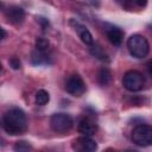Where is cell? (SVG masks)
<instances>
[{
    "label": "cell",
    "mask_w": 152,
    "mask_h": 152,
    "mask_svg": "<svg viewBox=\"0 0 152 152\" xmlns=\"http://www.w3.org/2000/svg\"><path fill=\"white\" fill-rule=\"evenodd\" d=\"M2 127L6 133L11 135H18L26 131L27 121L25 113L19 108H12L4 115Z\"/></svg>",
    "instance_id": "obj_1"
},
{
    "label": "cell",
    "mask_w": 152,
    "mask_h": 152,
    "mask_svg": "<svg viewBox=\"0 0 152 152\" xmlns=\"http://www.w3.org/2000/svg\"><path fill=\"white\" fill-rule=\"evenodd\" d=\"M127 49L131 56L135 58H145L150 52V44L144 36L132 34L127 39Z\"/></svg>",
    "instance_id": "obj_2"
},
{
    "label": "cell",
    "mask_w": 152,
    "mask_h": 152,
    "mask_svg": "<svg viewBox=\"0 0 152 152\" xmlns=\"http://www.w3.org/2000/svg\"><path fill=\"white\" fill-rule=\"evenodd\" d=\"M146 83L145 76L138 70H128L122 77V86L126 90L135 93L144 89Z\"/></svg>",
    "instance_id": "obj_3"
},
{
    "label": "cell",
    "mask_w": 152,
    "mask_h": 152,
    "mask_svg": "<svg viewBox=\"0 0 152 152\" xmlns=\"http://www.w3.org/2000/svg\"><path fill=\"white\" fill-rule=\"evenodd\" d=\"M132 140L138 146H150L152 144V128L150 125H138L132 131Z\"/></svg>",
    "instance_id": "obj_4"
},
{
    "label": "cell",
    "mask_w": 152,
    "mask_h": 152,
    "mask_svg": "<svg viewBox=\"0 0 152 152\" xmlns=\"http://www.w3.org/2000/svg\"><path fill=\"white\" fill-rule=\"evenodd\" d=\"M72 125L74 120L66 113H56L50 119V126L57 133H65L70 131Z\"/></svg>",
    "instance_id": "obj_5"
},
{
    "label": "cell",
    "mask_w": 152,
    "mask_h": 152,
    "mask_svg": "<svg viewBox=\"0 0 152 152\" xmlns=\"http://www.w3.org/2000/svg\"><path fill=\"white\" fill-rule=\"evenodd\" d=\"M65 89L72 96H81L86 91V83L80 75H72L68 78Z\"/></svg>",
    "instance_id": "obj_6"
},
{
    "label": "cell",
    "mask_w": 152,
    "mask_h": 152,
    "mask_svg": "<svg viewBox=\"0 0 152 152\" xmlns=\"http://www.w3.org/2000/svg\"><path fill=\"white\" fill-rule=\"evenodd\" d=\"M72 148L76 151H82V152H94L97 150V144L90 137L83 135V137L77 138L74 141Z\"/></svg>",
    "instance_id": "obj_7"
},
{
    "label": "cell",
    "mask_w": 152,
    "mask_h": 152,
    "mask_svg": "<svg viewBox=\"0 0 152 152\" xmlns=\"http://www.w3.org/2000/svg\"><path fill=\"white\" fill-rule=\"evenodd\" d=\"M5 15L12 24H20L25 19V11L19 6H11L6 10Z\"/></svg>",
    "instance_id": "obj_8"
},
{
    "label": "cell",
    "mask_w": 152,
    "mask_h": 152,
    "mask_svg": "<svg viewBox=\"0 0 152 152\" xmlns=\"http://www.w3.org/2000/svg\"><path fill=\"white\" fill-rule=\"evenodd\" d=\"M77 131L78 133H81L82 135H93L95 132H96V124L89 119V118H83L81 119V121L78 122V126H77Z\"/></svg>",
    "instance_id": "obj_9"
},
{
    "label": "cell",
    "mask_w": 152,
    "mask_h": 152,
    "mask_svg": "<svg viewBox=\"0 0 152 152\" xmlns=\"http://www.w3.org/2000/svg\"><path fill=\"white\" fill-rule=\"evenodd\" d=\"M107 37H108L109 42H110L113 45L119 46V45H121V43H122L124 33H122V31H121L119 27H112L110 30H108Z\"/></svg>",
    "instance_id": "obj_10"
},
{
    "label": "cell",
    "mask_w": 152,
    "mask_h": 152,
    "mask_svg": "<svg viewBox=\"0 0 152 152\" xmlns=\"http://www.w3.org/2000/svg\"><path fill=\"white\" fill-rule=\"evenodd\" d=\"M75 27H76V30H77V33H78L81 40H82L84 44H87V45H91L93 42H94V39H93V36H91L90 31H89L86 26L80 25V24H76Z\"/></svg>",
    "instance_id": "obj_11"
},
{
    "label": "cell",
    "mask_w": 152,
    "mask_h": 152,
    "mask_svg": "<svg viewBox=\"0 0 152 152\" xmlns=\"http://www.w3.org/2000/svg\"><path fill=\"white\" fill-rule=\"evenodd\" d=\"M31 62L34 65L46 64V63H49V56H46V52H43V51H39V50H34L31 53Z\"/></svg>",
    "instance_id": "obj_12"
},
{
    "label": "cell",
    "mask_w": 152,
    "mask_h": 152,
    "mask_svg": "<svg viewBox=\"0 0 152 152\" xmlns=\"http://www.w3.org/2000/svg\"><path fill=\"white\" fill-rule=\"evenodd\" d=\"M90 53L94 56V57H96V58H99L100 61H102V62H109V57H108V55L103 51V49L101 48V46H99V45H91L90 46Z\"/></svg>",
    "instance_id": "obj_13"
},
{
    "label": "cell",
    "mask_w": 152,
    "mask_h": 152,
    "mask_svg": "<svg viewBox=\"0 0 152 152\" xmlns=\"http://www.w3.org/2000/svg\"><path fill=\"white\" fill-rule=\"evenodd\" d=\"M112 80V72L108 68H102L97 74V81L101 86H107Z\"/></svg>",
    "instance_id": "obj_14"
},
{
    "label": "cell",
    "mask_w": 152,
    "mask_h": 152,
    "mask_svg": "<svg viewBox=\"0 0 152 152\" xmlns=\"http://www.w3.org/2000/svg\"><path fill=\"white\" fill-rule=\"evenodd\" d=\"M50 101V95L46 90L40 89L36 93V103L38 106H45Z\"/></svg>",
    "instance_id": "obj_15"
},
{
    "label": "cell",
    "mask_w": 152,
    "mask_h": 152,
    "mask_svg": "<svg viewBox=\"0 0 152 152\" xmlns=\"http://www.w3.org/2000/svg\"><path fill=\"white\" fill-rule=\"evenodd\" d=\"M49 46H50V43L46 38H44V37H37L36 38V50L46 52L49 50Z\"/></svg>",
    "instance_id": "obj_16"
},
{
    "label": "cell",
    "mask_w": 152,
    "mask_h": 152,
    "mask_svg": "<svg viewBox=\"0 0 152 152\" xmlns=\"http://www.w3.org/2000/svg\"><path fill=\"white\" fill-rule=\"evenodd\" d=\"M14 151H19V152H26V151H30V150H32V146L27 142V141H24V140H21V141H18V142H15V145H14Z\"/></svg>",
    "instance_id": "obj_17"
},
{
    "label": "cell",
    "mask_w": 152,
    "mask_h": 152,
    "mask_svg": "<svg viewBox=\"0 0 152 152\" xmlns=\"http://www.w3.org/2000/svg\"><path fill=\"white\" fill-rule=\"evenodd\" d=\"M10 65L12 66V69H14V70H18V69H20V66H21V63H20L19 58H17V57H12V58L10 59Z\"/></svg>",
    "instance_id": "obj_18"
},
{
    "label": "cell",
    "mask_w": 152,
    "mask_h": 152,
    "mask_svg": "<svg viewBox=\"0 0 152 152\" xmlns=\"http://www.w3.org/2000/svg\"><path fill=\"white\" fill-rule=\"evenodd\" d=\"M134 2L139 6V7H145L147 5V0H134Z\"/></svg>",
    "instance_id": "obj_19"
},
{
    "label": "cell",
    "mask_w": 152,
    "mask_h": 152,
    "mask_svg": "<svg viewBox=\"0 0 152 152\" xmlns=\"http://www.w3.org/2000/svg\"><path fill=\"white\" fill-rule=\"evenodd\" d=\"M6 36H7V32L0 26V40H2L4 38H6Z\"/></svg>",
    "instance_id": "obj_20"
},
{
    "label": "cell",
    "mask_w": 152,
    "mask_h": 152,
    "mask_svg": "<svg viewBox=\"0 0 152 152\" xmlns=\"http://www.w3.org/2000/svg\"><path fill=\"white\" fill-rule=\"evenodd\" d=\"M39 21L42 23V25H43V27H45V26H48L49 25V21L45 19V18H39Z\"/></svg>",
    "instance_id": "obj_21"
},
{
    "label": "cell",
    "mask_w": 152,
    "mask_h": 152,
    "mask_svg": "<svg viewBox=\"0 0 152 152\" xmlns=\"http://www.w3.org/2000/svg\"><path fill=\"white\" fill-rule=\"evenodd\" d=\"M2 8H4V4L0 1V10H2Z\"/></svg>",
    "instance_id": "obj_22"
},
{
    "label": "cell",
    "mask_w": 152,
    "mask_h": 152,
    "mask_svg": "<svg viewBox=\"0 0 152 152\" xmlns=\"http://www.w3.org/2000/svg\"><path fill=\"white\" fill-rule=\"evenodd\" d=\"M1 70H2V64L0 63V72H1Z\"/></svg>",
    "instance_id": "obj_23"
}]
</instances>
